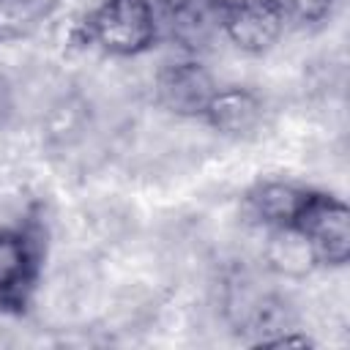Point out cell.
<instances>
[{
	"label": "cell",
	"instance_id": "obj_4",
	"mask_svg": "<svg viewBox=\"0 0 350 350\" xmlns=\"http://www.w3.org/2000/svg\"><path fill=\"white\" fill-rule=\"evenodd\" d=\"M219 82L213 74L197 60V57H183L172 60L159 68L153 79V96L161 109H167L175 118H200L216 93Z\"/></svg>",
	"mask_w": 350,
	"mask_h": 350
},
{
	"label": "cell",
	"instance_id": "obj_9",
	"mask_svg": "<svg viewBox=\"0 0 350 350\" xmlns=\"http://www.w3.org/2000/svg\"><path fill=\"white\" fill-rule=\"evenodd\" d=\"M44 0H0V44L30 38L46 19Z\"/></svg>",
	"mask_w": 350,
	"mask_h": 350
},
{
	"label": "cell",
	"instance_id": "obj_5",
	"mask_svg": "<svg viewBox=\"0 0 350 350\" xmlns=\"http://www.w3.org/2000/svg\"><path fill=\"white\" fill-rule=\"evenodd\" d=\"M219 30L235 49L246 55H262L279 44L284 33V22L262 0V3L241 5V8L219 11Z\"/></svg>",
	"mask_w": 350,
	"mask_h": 350
},
{
	"label": "cell",
	"instance_id": "obj_1",
	"mask_svg": "<svg viewBox=\"0 0 350 350\" xmlns=\"http://www.w3.org/2000/svg\"><path fill=\"white\" fill-rule=\"evenodd\" d=\"M85 44L115 57H137L159 38L153 0H98L79 25Z\"/></svg>",
	"mask_w": 350,
	"mask_h": 350
},
{
	"label": "cell",
	"instance_id": "obj_6",
	"mask_svg": "<svg viewBox=\"0 0 350 350\" xmlns=\"http://www.w3.org/2000/svg\"><path fill=\"white\" fill-rule=\"evenodd\" d=\"M262 115L265 104L252 88L219 85L202 112V120L221 137H246L262 123Z\"/></svg>",
	"mask_w": 350,
	"mask_h": 350
},
{
	"label": "cell",
	"instance_id": "obj_11",
	"mask_svg": "<svg viewBox=\"0 0 350 350\" xmlns=\"http://www.w3.org/2000/svg\"><path fill=\"white\" fill-rule=\"evenodd\" d=\"M257 345L260 347H314V339L309 334H301V331L290 328L279 336H262Z\"/></svg>",
	"mask_w": 350,
	"mask_h": 350
},
{
	"label": "cell",
	"instance_id": "obj_12",
	"mask_svg": "<svg viewBox=\"0 0 350 350\" xmlns=\"http://www.w3.org/2000/svg\"><path fill=\"white\" fill-rule=\"evenodd\" d=\"M11 112H14V85H11L8 74L0 71V126L8 123Z\"/></svg>",
	"mask_w": 350,
	"mask_h": 350
},
{
	"label": "cell",
	"instance_id": "obj_7",
	"mask_svg": "<svg viewBox=\"0 0 350 350\" xmlns=\"http://www.w3.org/2000/svg\"><path fill=\"white\" fill-rule=\"evenodd\" d=\"M312 191H314L312 186L271 178V180L254 183V186L246 191L243 205H246V211L252 213V219H257L265 230H273V227H293L295 219H298V213L304 211L306 200L312 197Z\"/></svg>",
	"mask_w": 350,
	"mask_h": 350
},
{
	"label": "cell",
	"instance_id": "obj_2",
	"mask_svg": "<svg viewBox=\"0 0 350 350\" xmlns=\"http://www.w3.org/2000/svg\"><path fill=\"white\" fill-rule=\"evenodd\" d=\"M46 235L36 219L0 224V314H22L38 287Z\"/></svg>",
	"mask_w": 350,
	"mask_h": 350
},
{
	"label": "cell",
	"instance_id": "obj_13",
	"mask_svg": "<svg viewBox=\"0 0 350 350\" xmlns=\"http://www.w3.org/2000/svg\"><path fill=\"white\" fill-rule=\"evenodd\" d=\"M219 11H227V8H241V5H252V3H262V0H211Z\"/></svg>",
	"mask_w": 350,
	"mask_h": 350
},
{
	"label": "cell",
	"instance_id": "obj_3",
	"mask_svg": "<svg viewBox=\"0 0 350 350\" xmlns=\"http://www.w3.org/2000/svg\"><path fill=\"white\" fill-rule=\"evenodd\" d=\"M312 246L317 268H342L350 260V211L347 205L314 189L293 224Z\"/></svg>",
	"mask_w": 350,
	"mask_h": 350
},
{
	"label": "cell",
	"instance_id": "obj_10",
	"mask_svg": "<svg viewBox=\"0 0 350 350\" xmlns=\"http://www.w3.org/2000/svg\"><path fill=\"white\" fill-rule=\"evenodd\" d=\"M265 3L279 14L284 27L287 25H295V27L317 25L328 19L336 5V0H265Z\"/></svg>",
	"mask_w": 350,
	"mask_h": 350
},
{
	"label": "cell",
	"instance_id": "obj_8",
	"mask_svg": "<svg viewBox=\"0 0 350 350\" xmlns=\"http://www.w3.org/2000/svg\"><path fill=\"white\" fill-rule=\"evenodd\" d=\"M262 262L284 279H304L317 268L309 241L295 227L268 230V238L262 246Z\"/></svg>",
	"mask_w": 350,
	"mask_h": 350
}]
</instances>
